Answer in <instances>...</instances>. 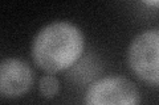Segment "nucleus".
<instances>
[{
	"mask_svg": "<svg viewBox=\"0 0 159 105\" xmlns=\"http://www.w3.org/2000/svg\"><path fill=\"white\" fill-rule=\"evenodd\" d=\"M85 39L81 29L69 21H53L34 36L31 55L34 64L48 74L68 70L82 57Z\"/></svg>",
	"mask_w": 159,
	"mask_h": 105,
	"instance_id": "f257e3e1",
	"label": "nucleus"
},
{
	"mask_svg": "<svg viewBox=\"0 0 159 105\" xmlns=\"http://www.w3.org/2000/svg\"><path fill=\"white\" fill-rule=\"evenodd\" d=\"M127 63L142 82L159 87V28L134 37L127 49Z\"/></svg>",
	"mask_w": 159,
	"mask_h": 105,
	"instance_id": "f03ea898",
	"label": "nucleus"
},
{
	"mask_svg": "<svg viewBox=\"0 0 159 105\" xmlns=\"http://www.w3.org/2000/svg\"><path fill=\"white\" fill-rule=\"evenodd\" d=\"M84 103L85 105H141V93L130 79L109 75L89 86Z\"/></svg>",
	"mask_w": 159,
	"mask_h": 105,
	"instance_id": "7ed1b4c3",
	"label": "nucleus"
},
{
	"mask_svg": "<svg viewBox=\"0 0 159 105\" xmlns=\"http://www.w3.org/2000/svg\"><path fill=\"white\" fill-rule=\"evenodd\" d=\"M34 71L20 58H4L0 63V95L4 99H17L32 88Z\"/></svg>",
	"mask_w": 159,
	"mask_h": 105,
	"instance_id": "20e7f679",
	"label": "nucleus"
},
{
	"mask_svg": "<svg viewBox=\"0 0 159 105\" xmlns=\"http://www.w3.org/2000/svg\"><path fill=\"white\" fill-rule=\"evenodd\" d=\"M39 91L43 97L53 99L60 91V82L53 74H47L40 78L39 82Z\"/></svg>",
	"mask_w": 159,
	"mask_h": 105,
	"instance_id": "39448f33",
	"label": "nucleus"
},
{
	"mask_svg": "<svg viewBox=\"0 0 159 105\" xmlns=\"http://www.w3.org/2000/svg\"><path fill=\"white\" fill-rule=\"evenodd\" d=\"M143 4L147 7H154V8H159V0H145Z\"/></svg>",
	"mask_w": 159,
	"mask_h": 105,
	"instance_id": "423d86ee",
	"label": "nucleus"
}]
</instances>
